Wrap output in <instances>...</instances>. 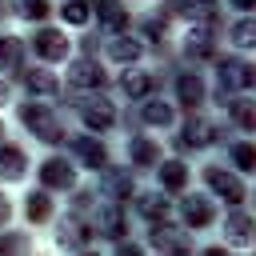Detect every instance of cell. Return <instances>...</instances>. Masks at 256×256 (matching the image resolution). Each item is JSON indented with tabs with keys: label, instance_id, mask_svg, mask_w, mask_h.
Wrapping results in <instances>:
<instances>
[{
	"label": "cell",
	"instance_id": "9a60e30c",
	"mask_svg": "<svg viewBox=\"0 0 256 256\" xmlns=\"http://www.w3.org/2000/svg\"><path fill=\"white\" fill-rule=\"evenodd\" d=\"M80 156H84V164H96V168H104V148L100 144H80Z\"/></svg>",
	"mask_w": 256,
	"mask_h": 256
},
{
	"label": "cell",
	"instance_id": "5bb4252c",
	"mask_svg": "<svg viewBox=\"0 0 256 256\" xmlns=\"http://www.w3.org/2000/svg\"><path fill=\"white\" fill-rule=\"evenodd\" d=\"M108 52H112V60H136V52H140V48H136V44H128V40H112V48H108Z\"/></svg>",
	"mask_w": 256,
	"mask_h": 256
},
{
	"label": "cell",
	"instance_id": "8fae6325",
	"mask_svg": "<svg viewBox=\"0 0 256 256\" xmlns=\"http://www.w3.org/2000/svg\"><path fill=\"white\" fill-rule=\"evenodd\" d=\"M16 16L20 20H44L48 16V4L44 0H16Z\"/></svg>",
	"mask_w": 256,
	"mask_h": 256
},
{
	"label": "cell",
	"instance_id": "7402d4cb",
	"mask_svg": "<svg viewBox=\"0 0 256 256\" xmlns=\"http://www.w3.org/2000/svg\"><path fill=\"white\" fill-rule=\"evenodd\" d=\"M12 100V88H8V80H0V108Z\"/></svg>",
	"mask_w": 256,
	"mask_h": 256
},
{
	"label": "cell",
	"instance_id": "52a82bcc",
	"mask_svg": "<svg viewBox=\"0 0 256 256\" xmlns=\"http://www.w3.org/2000/svg\"><path fill=\"white\" fill-rule=\"evenodd\" d=\"M24 216H28L32 224H44V220L52 216V200H48V192H32V196L24 200Z\"/></svg>",
	"mask_w": 256,
	"mask_h": 256
},
{
	"label": "cell",
	"instance_id": "ba28073f",
	"mask_svg": "<svg viewBox=\"0 0 256 256\" xmlns=\"http://www.w3.org/2000/svg\"><path fill=\"white\" fill-rule=\"evenodd\" d=\"M20 52H24V44L16 36H0V68H16L20 64Z\"/></svg>",
	"mask_w": 256,
	"mask_h": 256
},
{
	"label": "cell",
	"instance_id": "603a6c76",
	"mask_svg": "<svg viewBox=\"0 0 256 256\" xmlns=\"http://www.w3.org/2000/svg\"><path fill=\"white\" fill-rule=\"evenodd\" d=\"M12 216V204H8V196H0V224Z\"/></svg>",
	"mask_w": 256,
	"mask_h": 256
},
{
	"label": "cell",
	"instance_id": "e0dca14e",
	"mask_svg": "<svg viewBox=\"0 0 256 256\" xmlns=\"http://www.w3.org/2000/svg\"><path fill=\"white\" fill-rule=\"evenodd\" d=\"M64 20H68V24H84V20H88V8H84V4H76V0H72V4H68V8H64Z\"/></svg>",
	"mask_w": 256,
	"mask_h": 256
},
{
	"label": "cell",
	"instance_id": "d6986e66",
	"mask_svg": "<svg viewBox=\"0 0 256 256\" xmlns=\"http://www.w3.org/2000/svg\"><path fill=\"white\" fill-rule=\"evenodd\" d=\"M236 44L256 48V24H240V28H236Z\"/></svg>",
	"mask_w": 256,
	"mask_h": 256
},
{
	"label": "cell",
	"instance_id": "6da1fadb",
	"mask_svg": "<svg viewBox=\"0 0 256 256\" xmlns=\"http://www.w3.org/2000/svg\"><path fill=\"white\" fill-rule=\"evenodd\" d=\"M20 120H24V128L36 140H44V144L60 140V116H56V108H48V104H24L20 108Z\"/></svg>",
	"mask_w": 256,
	"mask_h": 256
},
{
	"label": "cell",
	"instance_id": "ffe728a7",
	"mask_svg": "<svg viewBox=\"0 0 256 256\" xmlns=\"http://www.w3.org/2000/svg\"><path fill=\"white\" fill-rule=\"evenodd\" d=\"M124 88H128V96H140V92L148 88V76H128V80H124Z\"/></svg>",
	"mask_w": 256,
	"mask_h": 256
},
{
	"label": "cell",
	"instance_id": "7a4b0ae2",
	"mask_svg": "<svg viewBox=\"0 0 256 256\" xmlns=\"http://www.w3.org/2000/svg\"><path fill=\"white\" fill-rule=\"evenodd\" d=\"M32 48H36V56L40 60H64L68 56V36L60 32V28H40L36 32V40H32Z\"/></svg>",
	"mask_w": 256,
	"mask_h": 256
},
{
	"label": "cell",
	"instance_id": "30bf717a",
	"mask_svg": "<svg viewBox=\"0 0 256 256\" xmlns=\"http://www.w3.org/2000/svg\"><path fill=\"white\" fill-rule=\"evenodd\" d=\"M96 16H100V20L108 24V28H116V24H124V20H128V12H124V8L116 4V0H104V4L96 8Z\"/></svg>",
	"mask_w": 256,
	"mask_h": 256
},
{
	"label": "cell",
	"instance_id": "5b68a950",
	"mask_svg": "<svg viewBox=\"0 0 256 256\" xmlns=\"http://www.w3.org/2000/svg\"><path fill=\"white\" fill-rule=\"evenodd\" d=\"M84 120H88L92 128H100V132H104V128H112L116 112H112V104H108V100H88V104H84Z\"/></svg>",
	"mask_w": 256,
	"mask_h": 256
},
{
	"label": "cell",
	"instance_id": "44dd1931",
	"mask_svg": "<svg viewBox=\"0 0 256 256\" xmlns=\"http://www.w3.org/2000/svg\"><path fill=\"white\" fill-rule=\"evenodd\" d=\"M228 228H232V236H236V240H244V236H248V228H252V224H248V220H244V216H232V220H228Z\"/></svg>",
	"mask_w": 256,
	"mask_h": 256
},
{
	"label": "cell",
	"instance_id": "3957f363",
	"mask_svg": "<svg viewBox=\"0 0 256 256\" xmlns=\"http://www.w3.org/2000/svg\"><path fill=\"white\" fill-rule=\"evenodd\" d=\"M40 180H44L48 188H72V184H76V172H72L68 160H44V164H40Z\"/></svg>",
	"mask_w": 256,
	"mask_h": 256
},
{
	"label": "cell",
	"instance_id": "277c9868",
	"mask_svg": "<svg viewBox=\"0 0 256 256\" xmlns=\"http://www.w3.org/2000/svg\"><path fill=\"white\" fill-rule=\"evenodd\" d=\"M24 168H28L24 148L4 144V148H0V180H20V176H24Z\"/></svg>",
	"mask_w": 256,
	"mask_h": 256
},
{
	"label": "cell",
	"instance_id": "2e32d148",
	"mask_svg": "<svg viewBox=\"0 0 256 256\" xmlns=\"http://www.w3.org/2000/svg\"><path fill=\"white\" fill-rule=\"evenodd\" d=\"M184 216H188L192 224H208V216H212V208H208V204H196V200H192V204L184 208Z\"/></svg>",
	"mask_w": 256,
	"mask_h": 256
},
{
	"label": "cell",
	"instance_id": "4fadbf2b",
	"mask_svg": "<svg viewBox=\"0 0 256 256\" xmlns=\"http://www.w3.org/2000/svg\"><path fill=\"white\" fill-rule=\"evenodd\" d=\"M56 244H80V224L76 220H64L60 232H56Z\"/></svg>",
	"mask_w": 256,
	"mask_h": 256
},
{
	"label": "cell",
	"instance_id": "9c48e42d",
	"mask_svg": "<svg viewBox=\"0 0 256 256\" xmlns=\"http://www.w3.org/2000/svg\"><path fill=\"white\" fill-rule=\"evenodd\" d=\"M24 84H28L32 92H56V76H48L44 68H28V72H24Z\"/></svg>",
	"mask_w": 256,
	"mask_h": 256
},
{
	"label": "cell",
	"instance_id": "7c38bea8",
	"mask_svg": "<svg viewBox=\"0 0 256 256\" xmlns=\"http://www.w3.org/2000/svg\"><path fill=\"white\" fill-rule=\"evenodd\" d=\"M96 224L104 228V236H120V212L116 208H100L96 212Z\"/></svg>",
	"mask_w": 256,
	"mask_h": 256
},
{
	"label": "cell",
	"instance_id": "ac0fdd59",
	"mask_svg": "<svg viewBox=\"0 0 256 256\" xmlns=\"http://www.w3.org/2000/svg\"><path fill=\"white\" fill-rule=\"evenodd\" d=\"M160 176H164V184H168V188H180V184H184V168H180V164H168Z\"/></svg>",
	"mask_w": 256,
	"mask_h": 256
},
{
	"label": "cell",
	"instance_id": "8992f818",
	"mask_svg": "<svg viewBox=\"0 0 256 256\" xmlns=\"http://www.w3.org/2000/svg\"><path fill=\"white\" fill-rule=\"evenodd\" d=\"M68 80H72V84H76V88H88V84H92V88H96V84H100V80H104V76H100V68H96V64H92V60H76V64H72V68H68Z\"/></svg>",
	"mask_w": 256,
	"mask_h": 256
}]
</instances>
